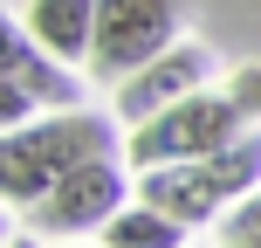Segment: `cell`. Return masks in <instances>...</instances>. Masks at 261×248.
Returning a JSON list of instances; mask_svg holds the SVG:
<instances>
[{
  "mask_svg": "<svg viewBox=\"0 0 261 248\" xmlns=\"http://www.w3.org/2000/svg\"><path fill=\"white\" fill-rule=\"evenodd\" d=\"M90 152H117V131L96 110H48L0 131V200L7 207H35L76 159Z\"/></svg>",
  "mask_w": 261,
  "mask_h": 248,
  "instance_id": "cell-1",
  "label": "cell"
},
{
  "mask_svg": "<svg viewBox=\"0 0 261 248\" xmlns=\"http://www.w3.org/2000/svg\"><path fill=\"white\" fill-rule=\"evenodd\" d=\"M254 186H261V138H254V124L241 131L234 145H220V152L172 159V166H144L138 172V200L165 207L172 221H186V228L220 221V214L234 207L241 193H254Z\"/></svg>",
  "mask_w": 261,
  "mask_h": 248,
  "instance_id": "cell-2",
  "label": "cell"
},
{
  "mask_svg": "<svg viewBox=\"0 0 261 248\" xmlns=\"http://www.w3.org/2000/svg\"><path fill=\"white\" fill-rule=\"evenodd\" d=\"M241 131H248V118H241V104L227 90H193V97H179V104H165V110H151V118L130 124L124 159L144 172V166H172V159L220 152V145H234Z\"/></svg>",
  "mask_w": 261,
  "mask_h": 248,
  "instance_id": "cell-3",
  "label": "cell"
},
{
  "mask_svg": "<svg viewBox=\"0 0 261 248\" xmlns=\"http://www.w3.org/2000/svg\"><path fill=\"white\" fill-rule=\"evenodd\" d=\"M124 200H130V179H124L117 152H90L28 207V228L41 241H83V235H103V221Z\"/></svg>",
  "mask_w": 261,
  "mask_h": 248,
  "instance_id": "cell-4",
  "label": "cell"
},
{
  "mask_svg": "<svg viewBox=\"0 0 261 248\" xmlns=\"http://www.w3.org/2000/svg\"><path fill=\"white\" fill-rule=\"evenodd\" d=\"M179 14H186V0H96L90 76L117 90L130 69H144L158 49H172V41H179Z\"/></svg>",
  "mask_w": 261,
  "mask_h": 248,
  "instance_id": "cell-5",
  "label": "cell"
},
{
  "mask_svg": "<svg viewBox=\"0 0 261 248\" xmlns=\"http://www.w3.org/2000/svg\"><path fill=\"white\" fill-rule=\"evenodd\" d=\"M206 69H213V55L199 49V41H172V49H158L144 69H130V76L117 83V118L138 124V118H151V110L179 104V97L206 90Z\"/></svg>",
  "mask_w": 261,
  "mask_h": 248,
  "instance_id": "cell-6",
  "label": "cell"
},
{
  "mask_svg": "<svg viewBox=\"0 0 261 248\" xmlns=\"http://www.w3.org/2000/svg\"><path fill=\"white\" fill-rule=\"evenodd\" d=\"M0 76L28 83L48 110H69V104H76V76L62 69V55H48L21 21H14V14H0Z\"/></svg>",
  "mask_w": 261,
  "mask_h": 248,
  "instance_id": "cell-7",
  "label": "cell"
},
{
  "mask_svg": "<svg viewBox=\"0 0 261 248\" xmlns=\"http://www.w3.org/2000/svg\"><path fill=\"white\" fill-rule=\"evenodd\" d=\"M28 35L62 62H90L96 49V0H28Z\"/></svg>",
  "mask_w": 261,
  "mask_h": 248,
  "instance_id": "cell-8",
  "label": "cell"
},
{
  "mask_svg": "<svg viewBox=\"0 0 261 248\" xmlns=\"http://www.w3.org/2000/svg\"><path fill=\"white\" fill-rule=\"evenodd\" d=\"M193 228L186 221H172L165 207H151V200H138V207H117L103 221V241L110 248H179Z\"/></svg>",
  "mask_w": 261,
  "mask_h": 248,
  "instance_id": "cell-9",
  "label": "cell"
},
{
  "mask_svg": "<svg viewBox=\"0 0 261 248\" xmlns=\"http://www.w3.org/2000/svg\"><path fill=\"white\" fill-rule=\"evenodd\" d=\"M220 241H227V248H261V186L241 193L234 207L220 214Z\"/></svg>",
  "mask_w": 261,
  "mask_h": 248,
  "instance_id": "cell-10",
  "label": "cell"
},
{
  "mask_svg": "<svg viewBox=\"0 0 261 248\" xmlns=\"http://www.w3.org/2000/svg\"><path fill=\"white\" fill-rule=\"evenodd\" d=\"M227 97L241 104V118H248V124H261V62H241L234 76H227Z\"/></svg>",
  "mask_w": 261,
  "mask_h": 248,
  "instance_id": "cell-11",
  "label": "cell"
},
{
  "mask_svg": "<svg viewBox=\"0 0 261 248\" xmlns=\"http://www.w3.org/2000/svg\"><path fill=\"white\" fill-rule=\"evenodd\" d=\"M35 110H41V97L28 90V83L0 76V131H7V124H28V118H35Z\"/></svg>",
  "mask_w": 261,
  "mask_h": 248,
  "instance_id": "cell-12",
  "label": "cell"
},
{
  "mask_svg": "<svg viewBox=\"0 0 261 248\" xmlns=\"http://www.w3.org/2000/svg\"><path fill=\"white\" fill-rule=\"evenodd\" d=\"M0 235H7V221H0Z\"/></svg>",
  "mask_w": 261,
  "mask_h": 248,
  "instance_id": "cell-13",
  "label": "cell"
}]
</instances>
